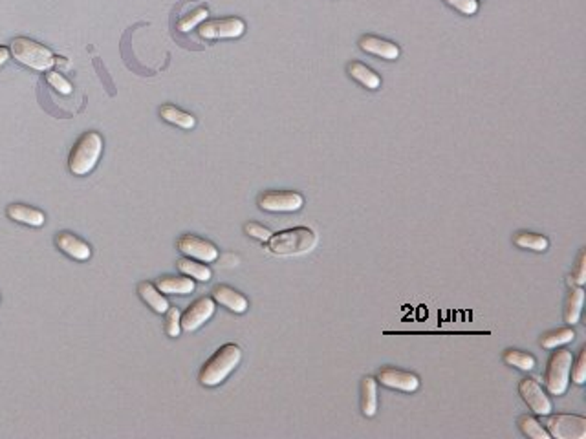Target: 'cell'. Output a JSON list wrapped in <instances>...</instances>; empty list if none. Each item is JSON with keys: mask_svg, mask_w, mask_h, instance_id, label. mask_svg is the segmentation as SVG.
<instances>
[{"mask_svg": "<svg viewBox=\"0 0 586 439\" xmlns=\"http://www.w3.org/2000/svg\"><path fill=\"white\" fill-rule=\"evenodd\" d=\"M8 59H9V50L6 48V46H0V66L4 64Z\"/></svg>", "mask_w": 586, "mask_h": 439, "instance_id": "35", "label": "cell"}, {"mask_svg": "<svg viewBox=\"0 0 586 439\" xmlns=\"http://www.w3.org/2000/svg\"><path fill=\"white\" fill-rule=\"evenodd\" d=\"M573 284L575 285H585L586 282V251H579L577 263H575V269H573Z\"/></svg>", "mask_w": 586, "mask_h": 439, "instance_id": "33", "label": "cell"}, {"mask_svg": "<svg viewBox=\"0 0 586 439\" xmlns=\"http://www.w3.org/2000/svg\"><path fill=\"white\" fill-rule=\"evenodd\" d=\"M317 246V234L310 227H293L271 234L268 240V249L278 256L306 255Z\"/></svg>", "mask_w": 586, "mask_h": 439, "instance_id": "1", "label": "cell"}, {"mask_svg": "<svg viewBox=\"0 0 586 439\" xmlns=\"http://www.w3.org/2000/svg\"><path fill=\"white\" fill-rule=\"evenodd\" d=\"M180 312L176 307H169L167 309V319H165V331H167L169 337H178L181 331V322H180Z\"/></svg>", "mask_w": 586, "mask_h": 439, "instance_id": "29", "label": "cell"}, {"mask_svg": "<svg viewBox=\"0 0 586 439\" xmlns=\"http://www.w3.org/2000/svg\"><path fill=\"white\" fill-rule=\"evenodd\" d=\"M550 416V414H548ZM550 438L557 439H585L586 438V417L575 414H557L550 416L544 423Z\"/></svg>", "mask_w": 586, "mask_h": 439, "instance_id": "6", "label": "cell"}, {"mask_svg": "<svg viewBox=\"0 0 586 439\" xmlns=\"http://www.w3.org/2000/svg\"><path fill=\"white\" fill-rule=\"evenodd\" d=\"M156 287L162 293L189 295L194 291V280L187 277H164L156 280Z\"/></svg>", "mask_w": 586, "mask_h": 439, "instance_id": "20", "label": "cell"}, {"mask_svg": "<svg viewBox=\"0 0 586 439\" xmlns=\"http://www.w3.org/2000/svg\"><path fill=\"white\" fill-rule=\"evenodd\" d=\"M447 6H451L453 9L460 11L462 15H475L478 11V0H444Z\"/></svg>", "mask_w": 586, "mask_h": 439, "instance_id": "31", "label": "cell"}, {"mask_svg": "<svg viewBox=\"0 0 586 439\" xmlns=\"http://www.w3.org/2000/svg\"><path fill=\"white\" fill-rule=\"evenodd\" d=\"M504 363L509 366H515V368L522 370V372H529V370H534L535 365H537V360H535L534 355H529V353L520 350L504 351Z\"/></svg>", "mask_w": 586, "mask_h": 439, "instance_id": "26", "label": "cell"}, {"mask_svg": "<svg viewBox=\"0 0 586 439\" xmlns=\"http://www.w3.org/2000/svg\"><path fill=\"white\" fill-rule=\"evenodd\" d=\"M240 359H242V350L237 344H224L203 365L202 372H200V382L203 387H218L240 365Z\"/></svg>", "mask_w": 586, "mask_h": 439, "instance_id": "2", "label": "cell"}, {"mask_svg": "<svg viewBox=\"0 0 586 439\" xmlns=\"http://www.w3.org/2000/svg\"><path fill=\"white\" fill-rule=\"evenodd\" d=\"M11 55L17 59L21 64L28 66L31 70L37 72H50L52 66L55 64V57L46 46L28 39V37H15L9 44Z\"/></svg>", "mask_w": 586, "mask_h": 439, "instance_id": "4", "label": "cell"}, {"mask_svg": "<svg viewBox=\"0 0 586 439\" xmlns=\"http://www.w3.org/2000/svg\"><path fill=\"white\" fill-rule=\"evenodd\" d=\"M244 231H246V234H249L252 238H257V240L260 241H268L269 238H271V231L266 227H262V225L255 224V222H249V224H246V227H244Z\"/></svg>", "mask_w": 586, "mask_h": 439, "instance_id": "34", "label": "cell"}, {"mask_svg": "<svg viewBox=\"0 0 586 439\" xmlns=\"http://www.w3.org/2000/svg\"><path fill=\"white\" fill-rule=\"evenodd\" d=\"M103 152V137L97 132H86L77 139L68 158V167L75 176H86L94 171Z\"/></svg>", "mask_w": 586, "mask_h": 439, "instance_id": "3", "label": "cell"}, {"mask_svg": "<svg viewBox=\"0 0 586 439\" xmlns=\"http://www.w3.org/2000/svg\"><path fill=\"white\" fill-rule=\"evenodd\" d=\"M519 426H520V431H522V434H524L526 438L550 439V434H548V431L544 428V425H542L541 421H537L534 416H522V417H520Z\"/></svg>", "mask_w": 586, "mask_h": 439, "instance_id": "27", "label": "cell"}, {"mask_svg": "<svg viewBox=\"0 0 586 439\" xmlns=\"http://www.w3.org/2000/svg\"><path fill=\"white\" fill-rule=\"evenodd\" d=\"M573 368L570 370L572 372V379L575 384H585L586 381V348H582L581 351H579V357L577 360H575V365L572 363Z\"/></svg>", "mask_w": 586, "mask_h": 439, "instance_id": "30", "label": "cell"}, {"mask_svg": "<svg viewBox=\"0 0 586 439\" xmlns=\"http://www.w3.org/2000/svg\"><path fill=\"white\" fill-rule=\"evenodd\" d=\"M349 74L352 79H356L357 83H361L363 86L368 88V90H378V88L381 86V77H379V75L376 74L372 68L363 64V62H357V61L350 62Z\"/></svg>", "mask_w": 586, "mask_h": 439, "instance_id": "19", "label": "cell"}, {"mask_svg": "<svg viewBox=\"0 0 586 439\" xmlns=\"http://www.w3.org/2000/svg\"><path fill=\"white\" fill-rule=\"evenodd\" d=\"M178 269H180L186 277L194 278V280L208 282L211 280V269L205 263L194 262V258H180L176 262Z\"/></svg>", "mask_w": 586, "mask_h": 439, "instance_id": "23", "label": "cell"}, {"mask_svg": "<svg viewBox=\"0 0 586 439\" xmlns=\"http://www.w3.org/2000/svg\"><path fill=\"white\" fill-rule=\"evenodd\" d=\"M378 382H381L383 387L394 388L400 392H416L419 388V379L415 373L405 372V370L398 368H381L378 372Z\"/></svg>", "mask_w": 586, "mask_h": 439, "instance_id": "12", "label": "cell"}, {"mask_svg": "<svg viewBox=\"0 0 586 439\" xmlns=\"http://www.w3.org/2000/svg\"><path fill=\"white\" fill-rule=\"evenodd\" d=\"M582 302H585V290H582V285H575V287L572 285L568 300H566V307H564V321L568 322L570 326L577 324L579 319H581Z\"/></svg>", "mask_w": 586, "mask_h": 439, "instance_id": "18", "label": "cell"}, {"mask_svg": "<svg viewBox=\"0 0 586 439\" xmlns=\"http://www.w3.org/2000/svg\"><path fill=\"white\" fill-rule=\"evenodd\" d=\"M178 249L189 258L200 260V262H215L218 258V249L211 241L194 236V234H184L178 240Z\"/></svg>", "mask_w": 586, "mask_h": 439, "instance_id": "10", "label": "cell"}, {"mask_svg": "<svg viewBox=\"0 0 586 439\" xmlns=\"http://www.w3.org/2000/svg\"><path fill=\"white\" fill-rule=\"evenodd\" d=\"M213 300L225 306L233 313H244L249 307V302L242 293L235 291L230 285H216L213 291Z\"/></svg>", "mask_w": 586, "mask_h": 439, "instance_id": "14", "label": "cell"}, {"mask_svg": "<svg viewBox=\"0 0 586 439\" xmlns=\"http://www.w3.org/2000/svg\"><path fill=\"white\" fill-rule=\"evenodd\" d=\"M575 338V331L572 328H560L556 331H550L541 338V346L546 350H556V348L563 346V344L572 343Z\"/></svg>", "mask_w": 586, "mask_h": 439, "instance_id": "25", "label": "cell"}, {"mask_svg": "<svg viewBox=\"0 0 586 439\" xmlns=\"http://www.w3.org/2000/svg\"><path fill=\"white\" fill-rule=\"evenodd\" d=\"M6 215L11 219H15V222H18V224H26L31 225V227H40V225H45L46 222L45 212L39 211V209H33V207L23 205V203L8 205Z\"/></svg>", "mask_w": 586, "mask_h": 439, "instance_id": "16", "label": "cell"}, {"mask_svg": "<svg viewBox=\"0 0 586 439\" xmlns=\"http://www.w3.org/2000/svg\"><path fill=\"white\" fill-rule=\"evenodd\" d=\"M55 241H57L59 249H61L62 253H67L68 256H72V258L89 260L90 256H92V249H90L89 244H84L83 240H79V238L74 236V234L59 233Z\"/></svg>", "mask_w": 586, "mask_h": 439, "instance_id": "15", "label": "cell"}, {"mask_svg": "<svg viewBox=\"0 0 586 439\" xmlns=\"http://www.w3.org/2000/svg\"><path fill=\"white\" fill-rule=\"evenodd\" d=\"M513 241H515V246L520 247V249H529L535 251V253H542V251H546L548 246H550V240H548L544 234L537 233H519L513 238Z\"/></svg>", "mask_w": 586, "mask_h": 439, "instance_id": "24", "label": "cell"}, {"mask_svg": "<svg viewBox=\"0 0 586 439\" xmlns=\"http://www.w3.org/2000/svg\"><path fill=\"white\" fill-rule=\"evenodd\" d=\"M213 313H215V300L209 299V297H202V299L191 304L186 313L181 315V329H186V331L198 329L200 326H203L211 319Z\"/></svg>", "mask_w": 586, "mask_h": 439, "instance_id": "11", "label": "cell"}, {"mask_svg": "<svg viewBox=\"0 0 586 439\" xmlns=\"http://www.w3.org/2000/svg\"><path fill=\"white\" fill-rule=\"evenodd\" d=\"M557 350V348H556ZM572 351L557 350L548 360L546 368V388L551 395H563L568 390L570 370H572Z\"/></svg>", "mask_w": 586, "mask_h": 439, "instance_id": "5", "label": "cell"}, {"mask_svg": "<svg viewBox=\"0 0 586 439\" xmlns=\"http://www.w3.org/2000/svg\"><path fill=\"white\" fill-rule=\"evenodd\" d=\"M137 291H140L141 299L145 300L156 313H167V309L171 307L167 299L162 295V291H159L154 284H150V282H141Z\"/></svg>", "mask_w": 586, "mask_h": 439, "instance_id": "21", "label": "cell"}, {"mask_svg": "<svg viewBox=\"0 0 586 439\" xmlns=\"http://www.w3.org/2000/svg\"><path fill=\"white\" fill-rule=\"evenodd\" d=\"M361 412L372 417L378 412V379L366 375L361 382Z\"/></svg>", "mask_w": 586, "mask_h": 439, "instance_id": "17", "label": "cell"}, {"mask_svg": "<svg viewBox=\"0 0 586 439\" xmlns=\"http://www.w3.org/2000/svg\"><path fill=\"white\" fill-rule=\"evenodd\" d=\"M519 394L520 397L524 399V403L528 404L529 409L534 410L537 416H548L553 410V404H551L550 397L546 395V392L542 390V387L539 384L535 379H522L519 382Z\"/></svg>", "mask_w": 586, "mask_h": 439, "instance_id": "9", "label": "cell"}, {"mask_svg": "<svg viewBox=\"0 0 586 439\" xmlns=\"http://www.w3.org/2000/svg\"><path fill=\"white\" fill-rule=\"evenodd\" d=\"M359 48L366 53H372L376 57L387 59V61H396L401 53L400 46L396 42L376 35H363L359 39Z\"/></svg>", "mask_w": 586, "mask_h": 439, "instance_id": "13", "label": "cell"}, {"mask_svg": "<svg viewBox=\"0 0 586 439\" xmlns=\"http://www.w3.org/2000/svg\"><path fill=\"white\" fill-rule=\"evenodd\" d=\"M305 205L303 194L295 190H268L259 196V207L269 212H295Z\"/></svg>", "mask_w": 586, "mask_h": 439, "instance_id": "7", "label": "cell"}, {"mask_svg": "<svg viewBox=\"0 0 586 439\" xmlns=\"http://www.w3.org/2000/svg\"><path fill=\"white\" fill-rule=\"evenodd\" d=\"M46 81L50 83V86L55 88L59 93H62V96L72 93V84L68 83V81L64 79L61 74H57V72H48V74H46Z\"/></svg>", "mask_w": 586, "mask_h": 439, "instance_id": "32", "label": "cell"}, {"mask_svg": "<svg viewBox=\"0 0 586 439\" xmlns=\"http://www.w3.org/2000/svg\"><path fill=\"white\" fill-rule=\"evenodd\" d=\"M159 115H162L167 123L176 125V127L184 128V130H191V128L196 127V119H194V115L187 114V112H184V110L176 108V106L172 105L162 106V108H159Z\"/></svg>", "mask_w": 586, "mask_h": 439, "instance_id": "22", "label": "cell"}, {"mask_svg": "<svg viewBox=\"0 0 586 439\" xmlns=\"http://www.w3.org/2000/svg\"><path fill=\"white\" fill-rule=\"evenodd\" d=\"M246 31V22L238 17L216 18V21L202 22L198 33L202 39H237Z\"/></svg>", "mask_w": 586, "mask_h": 439, "instance_id": "8", "label": "cell"}, {"mask_svg": "<svg viewBox=\"0 0 586 439\" xmlns=\"http://www.w3.org/2000/svg\"><path fill=\"white\" fill-rule=\"evenodd\" d=\"M209 17V9L208 8H198L194 9L193 13L186 15V17H181L180 21H178V30L184 31V33H187V31L194 30L196 26H200L205 18Z\"/></svg>", "mask_w": 586, "mask_h": 439, "instance_id": "28", "label": "cell"}]
</instances>
